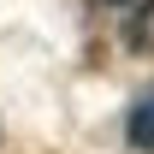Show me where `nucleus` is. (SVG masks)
Instances as JSON below:
<instances>
[{"label": "nucleus", "instance_id": "f257e3e1", "mask_svg": "<svg viewBox=\"0 0 154 154\" xmlns=\"http://www.w3.org/2000/svg\"><path fill=\"white\" fill-rule=\"evenodd\" d=\"M125 142H131L136 154H154V89L125 113Z\"/></svg>", "mask_w": 154, "mask_h": 154}, {"label": "nucleus", "instance_id": "f03ea898", "mask_svg": "<svg viewBox=\"0 0 154 154\" xmlns=\"http://www.w3.org/2000/svg\"><path fill=\"white\" fill-rule=\"evenodd\" d=\"M125 42H131L136 54H154V0H142L131 12V24H125Z\"/></svg>", "mask_w": 154, "mask_h": 154}]
</instances>
